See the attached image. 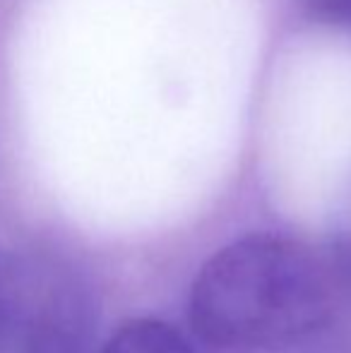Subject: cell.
<instances>
[{
    "instance_id": "1",
    "label": "cell",
    "mask_w": 351,
    "mask_h": 353,
    "mask_svg": "<svg viewBox=\"0 0 351 353\" xmlns=\"http://www.w3.org/2000/svg\"><path fill=\"white\" fill-rule=\"evenodd\" d=\"M344 296L332 257L253 233L205 262L190 291L192 332L226 353H277L320 334Z\"/></svg>"
},
{
    "instance_id": "2",
    "label": "cell",
    "mask_w": 351,
    "mask_h": 353,
    "mask_svg": "<svg viewBox=\"0 0 351 353\" xmlns=\"http://www.w3.org/2000/svg\"><path fill=\"white\" fill-rule=\"evenodd\" d=\"M94 317L87 283L63 260H0V353H89Z\"/></svg>"
},
{
    "instance_id": "3",
    "label": "cell",
    "mask_w": 351,
    "mask_h": 353,
    "mask_svg": "<svg viewBox=\"0 0 351 353\" xmlns=\"http://www.w3.org/2000/svg\"><path fill=\"white\" fill-rule=\"evenodd\" d=\"M101 353H195L188 339L161 320H135L116 332Z\"/></svg>"
},
{
    "instance_id": "4",
    "label": "cell",
    "mask_w": 351,
    "mask_h": 353,
    "mask_svg": "<svg viewBox=\"0 0 351 353\" xmlns=\"http://www.w3.org/2000/svg\"><path fill=\"white\" fill-rule=\"evenodd\" d=\"M305 3L318 19L351 27V0H305Z\"/></svg>"
},
{
    "instance_id": "5",
    "label": "cell",
    "mask_w": 351,
    "mask_h": 353,
    "mask_svg": "<svg viewBox=\"0 0 351 353\" xmlns=\"http://www.w3.org/2000/svg\"><path fill=\"white\" fill-rule=\"evenodd\" d=\"M330 257H332L334 272L339 276L344 296H351V233L334 243L332 250H330Z\"/></svg>"
}]
</instances>
